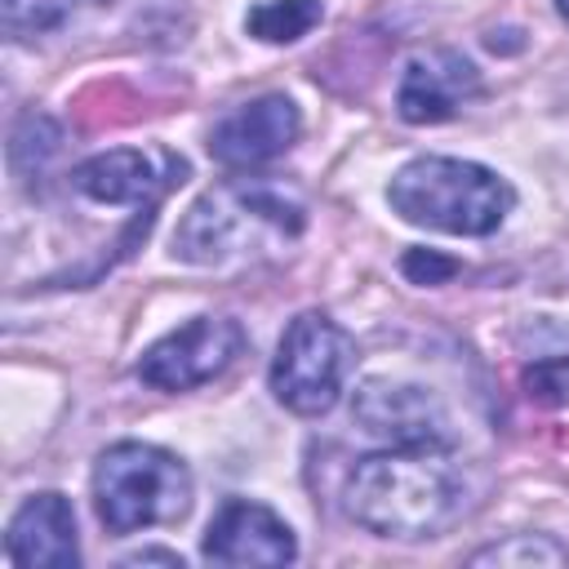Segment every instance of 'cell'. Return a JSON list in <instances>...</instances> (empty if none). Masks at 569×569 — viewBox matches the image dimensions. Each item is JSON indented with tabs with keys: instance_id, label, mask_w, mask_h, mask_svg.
I'll return each instance as SVG.
<instances>
[{
	"instance_id": "6da1fadb",
	"label": "cell",
	"mask_w": 569,
	"mask_h": 569,
	"mask_svg": "<svg viewBox=\"0 0 569 569\" xmlns=\"http://www.w3.org/2000/svg\"><path fill=\"white\" fill-rule=\"evenodd\" d=\"M445 453L449 449L391 445L360 458L342 485L347 516L378 538H427L445 529L462 498Z\"/></svg>"
},
{
	"instance_id": "7a4b0ae2",
	"label": "cell",
	"mask_w": 569,
	"mask_h": 569,
	"mask_svg": "<svg viewBox=\"0 0 569 569\" xmlns=\"http://www.w3.org/2000/svg\"><path fill=\"white\" fill-rule=\"evenodd\" d=\"M387 200L413 227H431L445 236H489L511 213L516 191L507 178L476 160L418 156L396 169Z\"/></svg>"
},
{
	"instance_id": "3957f363",
	"label": "cell",
	"mask_w": 569,
	"mask_h": 569,
	"mask_svg": "<svg viewBox=\"0 0 569 569\" xmlns=\"http://www.w3.org/2000/svg\"><path fill=\"white\" fill-rule=\"evenodd\" d=\"M302 204L262 182H222L204 191L173 231V258L196 267H222L249 258L271 236L293 240L302 231Z\"/></svg>"
},
{
	"instance_id": "277c9868",
	"label": "cell",
	"mask_w": 569,
	"mask_h": 569,
	"mask_svg": "<svg viewBox=\"0 0 569 569\" xmlns=\"http://www.w3.org/2000/svg\"><path fill=\"white\" fill-rule=\"evenodd\" d=\"M93 511L111 533L178 525L191 511V471L178 453L142 440H120L98 453Z\"/></svg>"
},
{
	"instance_id": "5b68a950",
	"label": "cell",
	"mask_w": 569,
	"mask_h": 569,
	"mask_svg": "<svg viewBox=\"0 0 569 569\" xmlns=\"http://www.w3.org/2000/svg\"><path fill=\"white\" fill-rule=\"evenodd\" d=\"M347 365H351V338L325 311H302L280 333L271 360V391L289 413L302 418L329 413L338 405Z\"/></svg>"
},
{
	"instance_id": "8992f818",
	"label": "cell",
	"mask_w": 569,
	"mask_h": 569,
	"mask_svg": "<svg viewBox=\"0 0 569 569\" xmlns=\"http://www.w3.org/2000/svg\"><path fill=\"white\" fill-rule=\"evenodd\" d=\"M240 351L244 329L231 316H196L142 351L138 378L156 391H191L213 382Z\"/></svg>"
},
{
	"instance_id": "52a82bcc",
	"label": "cell",
	"mask_w": 569,
	"mask_h": 569,
	"mask_svg": "<svg viewBox=\"0 0 569 569\" xmlns=\"http://www.w3.org/2000/svg\"><path fill=\"white\" fill-rule=\"evenodd\" d=\"M351 413L369 436H378L387 445H409V449H449L453 445L445 405L418 382L365 378L356 387Z\"/></svg>"
},
{
	"instance_id": "ba28073f",
	"label": "cell",
	"mask_w": 569,
	"mask_h": 569,
	"mask_svg": "<svg viewBox=\"0 0 569 569\" xmlns=\"http://www.w3.org/2000/svg\"><path fill=\"white\" fill-rule=\"evenodd\" d=\"M302 133V116L284 93H262L227 111L209 133V156L227 169H253L284 156Z\"/></svg>"
},
{
	"instance_id": "9c48e42d",
	"label": "cell",
	"mask_w": 569,
	"mask_h": 569,
	"mask_svg": "<svg viewBox=\"0 0 569 569\" xmlns=\"http://www.w3.org/2000/svg\"><path fill=\"white\" fill-rule=\"evenodd\" d=\"M200 556L209 565H289L298 560L293 529L262 502L227 498L204 529Z\"/></svg>"
},
{
	"instance_id": "30bf717a",
	"label": "cell",
	"mask_w": 569,
	"mask_h": 569,
	"mask_svg": "<svg viewBox=\"0 0 569 569\" xmlns=\"http://www.w3.org/2000/svg\"><path fill=\"white\" fill-rule=\"evenodd\" d=\"M187 164L173 160L169 151H138V147H116L98 151L84 164H76L71 187L98 204H156L164 187L182 182Z\"/></svg>"
},
{
	"instance_id": "8fae6325",
	"label": "cell",
	"mask_w": 569,
	"mask_h": 569,
	"mask_svg": "<svg viewBox=\"0 0 569 569\" xmlns=\"http://www.w3.org/2000/svg\"><path fill=\"white\" fill-rule=\"evenodd\" d=\"M476 93H480L476 67L453 49H436V53H422L405 67L400 89H396V107L409 124H440Z\"/></svg>"
},
{
	"instance_id": "7c38bea8",
	"label": "cell",
	"mask_w": 569,
	"mask_h": 569,
	"mask_svg": "<svg viewBox=\"0 0 569 569\" xmlns=\"http://www.w3.org/2000/svg\"><path fill=\"white\" fill-rule=\"evenodd\" d=\"M4 551L13 565H40V569H76L80 565V547H76V511L62 493L44 489L31 493L4 533Z\"/></svg>"
},
{
	"instance_id": "4fadbf2b",
	"label": "cell",
	"mask_w": 569,
	"mask_h": 569,
	"mask_svg": "<svg viewBox=\"0 0 569 569\" xmlns=\"http://www.w3.org/2000/svg\"><path fill=\"white\" fill-rule=\"evenodd\" d=\"M320 18H325L320 0H262L244 13V31L267 44H289L302 40Z\"/></svg>"
},
{
	"instance_id": "5bb4252c",
	"label": "cell",
	"mask_w": 569,
	"mask_h": 569,
	"mask_svg": "<svg viewBox=\"0 0 569 569\" xmlns=\"http://www.w3.org/2000/svg\"><path fill=\"white\" fill-rule=\"evenodd\" d=\"M471 565H520V569H533V565H569V551L556 547L542 533H511V538H502L493 547L471 551Z\"/></svg>"
},
{
	"instance_id": "9a60e30c",
	"label": "cell",
	"mask_w": 569,
	"mask_h": 569,
	"mask_svg": "<svg viewBox=\"0 0 569 569\" xmlns=\"http://www.w3.org/2000/svg\"><path fill=\"white\" fill-rule=\"evenodd\" d=\"M71 9L76 0H4V27L13 36H40L53 31Z\"/></svg>"
},
{
	"instance_id": "2e32d148",
	"label": "cell",
	"mask_w": 569,
	"mask_h": 569,
	"mask_svg": "<svg viewBox=\"0 0 569 569\" xmlns=\"http://www.w3.org/2000/svg\"><path fill=\"white\" fill-rule=\"evenodd\" d=\"M525 387L542 405H565L569 400V356H538L525 369Z\"/></svg>"
},
{
	"instance_id": "e0dca14e",
	"label": "cell",
	"mask_w": 569,
	"mask_h": 569,
	"mask_svg": "<svg viewBox=\"0 0 569 569\" xmlns=\"http://www.w3.org/2000/svg\"><path fill=\"white\" fill-rule=\"evenodd\" d=\"M458 271V262L453 258H440V253H431V249H409L405 253V276H413L418 284H440L445 276H453Z\"/></svg>"
},
{
	"instance_id": "ac0fdd59",
	"label": "cell",
	"mask_w": 569,
	"mask_h": 569,
	"mask_svg": "<svg viewBox=\"0 0 569 569\" xmlns=\"http://www.w3.org/2000/svg\"><path fill=\"white\" fill-rule=\"evenodd\" d=\"M151 560H160V565H173V569H182V556H173V551H138V556H129L124 565H151Z\"/></svg>"
},
{
	"instance_id": "d6986e66",
	"label": "cell",
	"mask_w": 569,
	"mask_h": 569,
	"mask_svg": "<svg viewBox=\"0 0 569 569\" xmlns=\"http://www.w3.org/2000/svg\"><path fill=\"white\" fill-rule=\"evenodd\" d=\"M556 9H560V18L569 22V0H556Z\"/></svg>"
}]
</instances>
